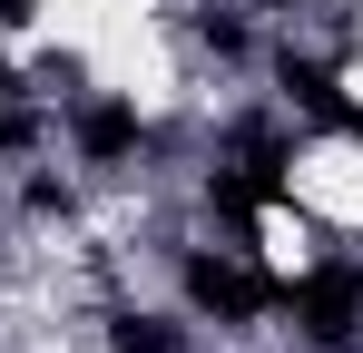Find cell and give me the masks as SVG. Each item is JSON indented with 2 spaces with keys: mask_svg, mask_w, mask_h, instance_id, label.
<instances>
[{
  "mask_svg": "<svg viewBox=\"0 0 363 353\" xmlns=\"http://www.w3.org/2000/svg\"><path fill=\"white\" fill-rule=\"evenodd\" d=\"M177 294L186 314H206V324H265L275 304H285V285L275 275H255L245 255H226V245H177Z\"/></svg>",
  "mask_w": 363,
  "mask_h": 353,
  "instance_id": "cell-1",
  "label": "cell"
},
{
  "mask_svg": "<svg viewBox=\"0 0 363 353\" xmlns=\"http://www.w3.org/2000/svg\"><path fill=\"white\" fill-rule=\"evenodd\" d=\"M275 314H295V334L314 353H354V334H363V265H304Z\"/></svg>",
  "mask_w": 363,
  "mask_h": 353,
  "instance_id": "cell-2",
  "label": "cell"
},
{
  "mask_svg": "<svg viewBox=\"0 0 363 353\" xmlns=\"http://www.w3.org/2000/svg\"><path fill=\"white\" fill-rule=\"evenodd\" d=\"M138 147H147V118L128 108V99H89V108H79V157H89V167H118Z\"/></svg>",
  "mask_w": 363,
  "mask_h": 353,
  "instance_id": "cell-3",
  "label": "cell"
},
{
  "mask_svg": "<svg viewBox=\"0 0 363 353\" xmlns=\"http://www.w3.org/2000/svg\"><path fill=\"white\" fill-rule=\"evenodd\" d=\"M196 50H206V59H226V69H236V59H255V30H245L236 10L216 0V10H196Z\"/></svg>",
  "mask_w": 363,
  "mask_h": 353,
  "instance_id": "cell-4",
  "label": "cell"
},
{
  "mask_svg": "<svg viewBox=\"0 0 363 353\" xmlns=\"http://www.w3.org/2000/svg\"><path fill=\"white\" fill-rule=\"evenodd\" d=\"M108 353H177V324L128 304V314H108Z\"/></svg>",
  "mask_w": 363,
  "mask_h": 353,
  "instance_id": "cell-5",
  "label": "cell"
},
{
  "mask_svg": "<svg viewBox=\"0 0 363 353\" xmlns=\"http://www.w3.org/2000/svg\"><path fill=\"white\" fill-rule=\"evenodd\" d=\"M0 99H20V69H10V59H0Z\"/></svg>",
  "mask_w": 363,
  "mask_h": 353,
  "instance_id": "cell-6",
  "label": "cell"
},
{
  "mask_svg": "<svg viewBox=\"0 0 363 353\" xmlns=\"http://www.w3.org/2000/svg\"><path fill=\"white\" fill-rule=\"evenodd\" d=\"M354 138H363V128H354Z\"/></svg>",
  "mask_w": 363,
  "mask_h": 353,
  "instance_id": "cell-7",
  "label": "cell"
}]
</instances>
